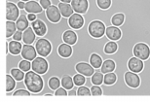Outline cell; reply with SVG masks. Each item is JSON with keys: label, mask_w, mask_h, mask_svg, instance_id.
<instances>
[{"label": "cell", "mask_w": 150, "mask_h": 102, "mask_svg": "<svg viewBox=\"0 0 150 102\" xmlns=\"http://www.w3.org/2000/svg\"><path fill=\"white\" fill-rule=\"evenodd\" d=\"M25 82L26 88L32 94H37L40 92L44 88V80L40 74L36 73L33 70H29L25 72Z\"/></svg>", "instance_id": "6da1fadb"}, {"label": "cell", "mask_w": 150, "mask_h": 102, "mask_svg": "<svg viewBox=\"0 0 150 102\" xmlns=\"http://www.w3.org/2000/svg\"><path fill=\"white\" fill-rule=\"evenodd\" d=\"M33 46L36 48L38 56H43V58H46V56H48L52 53V49H53L52 43H51L50 40H48V39L44 37H39V36H37Z\"/></svg>", "instance_id": "7a4b0ae2"}, {"label": "cell", "mask_w": 150, "mask_h": 102, "mask_svg": "<svg viewBox=\"0 0 150 102\" xmlns=\"http://www.w3.org/2000/svg\"><path fill=\"white\" fill-rule=\"evenodd\" d=\"M89 33L94 38H101L103 35H105L106 25L103 22L98 20H95L91 22L89 25Z\"/></svg>", "instance_id": "3957f363"}, {"label": "cell", "mask_w": 150, "mask_h": 102, "mask_svg": "<svg viewBox=\"0 0 150 102\" xmlns=\"http://www.w3.org/2000/svg\"><path fill=\"white\" fill-rule=\"evenodd\" d=\"M31 69L36 73L42 75L46 73L49 69V62L45 58L39 56L31 61Z\"/></svg>", "instance_id": "277c9868"}, {"label": "cell", "mask_w": 150, "mask_h": 102, "mask_svg": "<svg viewBox=\"0 0 150 102\" xmlns=\"http://www.w3.org/2000/svg\"><path fill=\"white\" fill-rule=\"evenodd\" d=\"M23 59L22 53L20 55H13L11 53H8L6 56V74H10L11 70L13 68L19 67L20 62Z\"/></svg>", "instance_id": "5b68a950"}, {"label": "cell", "mask_w": 150, "mask_h": 102, "mask_svg": "<svg viewBox=\"0 0 150 102\" xmlns=\"http://www.w3.org/2000/svg\"><path fill=\"white\" fill-rule=\"evenodd\" d=\"M134 56H137L140 59H142L143 61L149 58L150 56V48L147 44L140 42L137 43L134 48Z\"/></svg>", "instance_id": "8992f818"}, {"label": "cell", "mask_w": 150, "mask_h": 102, "mask_svg": "<svg viewBox=\"0 0 150 102\" xmlns=\"http://www.w3.org/2000/svg\"><path fill=\"white\" fill-rule=\"evenodd\" d=\"M20 11V8L18 7L16 3L6 2V19L7 20L16 22L21 15Z\"/></svg>", "instance_id": "52a82bcc"}, {"label": "cell", "mask_w": 150, "mask_h": 102, "mask_svg": "<svg viewBox=\"0 0 150 102\" xmlns=\"http://www.w3.org/2000/svg\"><path fill=\"white\" fill-rule=\"evenodd\" d=\"M125 83L132 89H137L140 86V77L139 73L133 71H128L125 74Z\"/></svg>", "instance_id": "ba28073f"}, {"label": "cell", "mask_w": 150, "mask_h": 102, "mask_svg": "<svg viewBox=\"0 0 150 102\" xmlns=\"http://www.w3.org/2000/svg\"><path fill=\"white\" fill-rule=\"evenodd\" d=\"M30 25L32 26V28H33V30L35 33H36V35L39 36V37H44V36L46 35L48 31L47 25L41 19H38L37 18L35 20L31 22Z\"/></svg>", "instance_id": "9c48e42d"}, {"label": "cell", "mask_w": 150, "mask_h": 102, "mask_svg": "<svg viewBox=\"0 0 150 102\" xmlns=\"http://www.w3.org/2000/svg\"><path fill=\"white\" fill-rule=\"evenodd\" d=\"M22 56L25 59L32 61L35 58H37V51L33 45H28V44H23V50H22Z\"/></svg>", "instance_id": "30bf717a"}, {"label": "cell", "mask_w": 150, "mask_h": 102, "mask_svg": "<svg viewBox=\"0 0 150 102\" xmlns=\"http://www.w3.org/2000/svg\"><path fill=\"white\" fill-rule=\"evenodd\" d=\"M20 13L21 15H20L19 19L16 20L17 29L21 31H25L29 26V20L28 19V13L25 11V9H22V10L20 11Z\"/></svg>", "instance_id": "8fae6325"}, {"label": "cell", "mask_w": 150, "mask_h": 102, "mask_svg": "<svg viewBox=\"0 0 150 102\" xmlns=\"http://www.w3.org/2000/svg\"><path fill=\"white\" fill-rule=\"evenodd\" d=\"M46 15L49 20L52 23H59L62 18L61 11H59L58 6H56V5L50 6L46 10Z\"/></svg>", "instance_id": "7c38bea8"}, {"label": "cell", "mask_w": 150, "mask_h": 102, "mask_svg": "<svg viewBox=\"0 0 150 102\" xmlns=\"http://www.w3.org/2000/svg\"><path fill=\"white\" fill-rule=\"evenodd\" d=\"M84 23H85V20L83 18V15L79 13H74L68 18V23L71 26V28L74 29V30L82 28L84 26Z\"/></svg>", "instance_id": "4fadbf2b"}, {"label": "cell", "mask_w": 150, "mask_h": 102, "mask_svg": "<svg viewBox=\"0 0 150 102\" xmlns=\"http://www.w3.org/2000/svg\"><path fill=\"white\" fill-rule=\"evenodd\" d=\"M76 70L78 73L83 74L84 76L86 77H92L93 74L96 72V68L92 66L91 63H88V62H78L76 64Z\"/></svg>", "instance_id": "5bb4252c"}, {"label": "cell", "mask_w": 150, "mask_h": 102, "mask_svg": "<svg viewBox=\"0 0 150 102\" xmlns=\"http://www.w3.org/2000/svg\"><path fill=\"white\" fill-rule=\"evenodd\" d=\"M128 66L131 71L136 72V73H140L144 68V63H143L142 59L137 58V56H133L129 60Z\"/></svg>", "instance_id": "9a60e30c"}, {"label": "cell", "mask_w": 150, "mask_h": 102, "mask_svg": "<svg viewBox=\"0 0 150 102\" xmlns=\"http://www.w3.org/2000/svg\"><path fill=\"white\" fill-rule=\"evenodd\" d=\"M71 5L75 13L85 14L89 9V0H72Z\"/></svg>", "instance_id": "2e32d148"}, {"label": "cell", "mask_w": 150, "mask_h": 102, "mask_svg": "<svg viewBox=\"0 0 150 102\" xmlns=\"http://www.w3.org/2000/svg\"><path fill=\"white\" fill-rule=\"evenodd\" d=\"M36 37H37V35L34 32L32 26L29 25L23 33V43L32 45L35 42V40H36Z\"/></svg>", "instance_id": "e0dca14e"}, {"label": "cell", "mask_w": 150, "mask_h": 102, "mask_svg": "<svg viewBox=\"0 0 150 102\" xmlns=\"http://www.w3.org/2000/svg\"><path fill=\"white\" fill-rule=\"evenodd\" d=\"M25 11L28 13H33V14H40L44 11L43 7L40 3H38L36 0H30V1L25 2Z\"/></svg>", "instance_id": "ac0fdd59"}, {"label": "cell", "mask_w": 150, "mask_h": 102, "mask_svg": "<svg viewBox=\"0 0 150 102\" xmlns=\"http://www.w3.org/2000/svg\"><path fill=\"white\" fill-rule=\"evenodd\" d=\"M105 34L107 37L112 41H118L119 39L122 37L121 29H120L118 26H115V25H110L108 27H106Z\"/></svg>", "instance_id": "d6986e66"}, {"label": "cell", "mask_w": 150, "mask_h": 102, "mask_svg": "<svg viewBox=\"0 0 150 102\" xmlns=\"http://www.w3.org/2000/svg\"><path fill=\"white\" fill-rule=\"evenodd\" d=\"M62 39H64V43H67L73 46L74 44L77 43L78 41V36L76 34V32L74 31V29H68V30L64 31V34H62Z\"/></svg>", "instance_id": "ffe728a7"}, {"label": "cell", "mask_w": 150, "mask_h": 102, "mask_svg": "<svg viewBox=\"0 0 150 102\" xmlns=\"http://www.w3.org/2000/svg\"><path fill=\"white\" fill-rule=\"evenodd\" d=\"M59 55L62 56V58H70L73 53V48L71 45L67 44V43H62L59 46Z\"/></svg>", "instance_id": "44dd1931"}, {"label": "cell", "mask_w": 150, "mask_h": 102, "mask_svg": "<svg viewBox=\"0 0 150 102\" xmlns=\"http://www.w3.org/2000/svg\"><path fill=\"white\" fill-rule=\"evenodd\" d=\"M58 7L61 11V13L62 15V17H65V18H69L71 15H73L75 12L73 10V7L72 5L69 4V3H64V2H61L58 5Z\"/></svg>", "instance_id": "7402d4cb"}, {"label": "cell", "mask_w": 150, "mask_h": 102, "mask_svg": "<svg viewBox=\"0 0 150 102\" xmlns=\"http://www.w3.org/2000/svg\"><path fill=\"white\" fill-rule=\"evenodd\" d=\"M9 43V53H13V55H20L22 53L23 50V43L21 41H16V40H12Z\"/></svg>", "instance_id": "603a6c76"}, {"label": "cell", "mask_w": 150, "mask_h": 102, "mask_svg": "<svg viewBox=\"0 0 150 102\" xmlns=\"http://www.w3.org/2000/svg\"><path fill=\"white\" fill-rule=\"evenodd\" d=\"M116 68V63L113 59H106V60H103V65L100 67V71L103 72V74L109 73V72H114Z\"/></svg>", "instance_id": "cb8c5ba5"}, {"label": "cell", "mask_w": 150, "mask_h": 102, "mask_svg": "<svg viewBox=\"0 0 150 102\" xmlns=\"http://www.w3.org/2000/svg\"><path fill=\"white\" fill-rule=\"evenodd\" d=\"M93 85H97V86H101L103 84L104 81V74L100 71V68L96 69V72L93 74V76L91 77Z\"/></svg>", "instance_id": "d4e9b609"}, {"label": "cell", "mask_w": 150, "mask_h": 102, "mask_svg": "<svg viewBox=\"0 0 150 102\" xmlns=\"http://www.w3.org/2000/svg\"><path fill=\"white\" fill-rule=\"evenodd\" d=\"M103 58L100 55H98V53H92L91 56H90V63L96 69L100 68L101 65H103Z\"/></svg>", "instance_id": "484cf974"}, {"label": "cell", "mask_w": 150, "mask_h": 102, "mask_svg": "<svg viewBox=\"0 0 150 102\" xmlns=\"http://www.w3.org/2000/svg\"><path fill=\"white\" fill-rule=\"evenodd\" d=\"M117 50H118V44H117L116 41L110 40L104 46V53H107V55H113L117 52Z\"/></svg>", "instance_id": "4316f807"}, {"label": "cell", "mask_w": 150, "mask_h": 102, "mask_svg": "<svg viewBox=\"0 0 150 102\" xmlns=\"http://www.w3.org/2000/svg\"><path fill=\"white\" fill-rule=\"evenodd\" d=\"M74 86H75V84H74L72 76H70V75H64V76L62 78V87H64L67 91L71 89Z\"/></svg>", "instance_id": "83f0119b"}, {"label": "cell", "mask_w": 150, "mask_h": 102, "mask_svg": "<svg viewBox=\"0 0 150 102\" xmlns=\"http://www.w3.org/2000/svg\"><path fill=\"white\" fill-rule=\"evenodd\" d=\"M17 85V81L11 74H6V92L13 91Z\"/></svg>", "instance_id": "f1b7e54d"}, {"label": "cell", "mask_w": 150, "mask_h": 102, "mask_svg": "<svg viewBox=\"0 0 150 102\" xmlns=\"http://www.w3.org/2000/svg\"><path fill=\"white\" fill-rule=\"evenodd\" d=\"M17 30V25L15 22H13V20H7V23H6V38L12 37Z\"/></svg>", "instance_id": "f546056e"}, {"label": "cell", "mask_w": 150, "mask_h": 102, "mask_svg": "<svg viewBox=\"0 0 150 102\" xmlns=\"http://www.w3.org/2000/svg\"><path fill=\"white\" fill-rule=\"evenodd\" d=\"M31 91H29L28 89H21L18 91H13L10 92H6L7 96H31Z\"/></svg>", "instance_id": "4dcf8cb0"}, {"label": "cell", "mask_w": 150, "mask_h": 102, "mask_svg": "<svg viewBox=\"0 0 150 102\" xmlns=\"http://www.w3.org/2000/svg\"><path fill=\"white\" fill-rule=\"evenodd\" d=\"M124 22H125V15L122 14V13L115 14L111 19L112 25L118 26V27L119 26H121L123 23H124Z\"/></svg>", "instance_id": "1f68e13d"}, {"label": "cell", "mask_w": 150, "mask_h": 102, "mask_svg": "<svg viewBox=\"0 0 150 102\" xmlns=\"http://www.w3.org/2000/svg\"><path fill=\"white\" fill-rule=\"evenodd\" d=\"M10 74L14 77V79L16 81L25 80V72H23L22 69H20L19 67L12 69Z\"/></svg>", "instance_id": "d6a6232c"}, {"label": "cell", "mask_w": 150, "mask_h": 102, "mask_svg": "<svg viewBox=\"0 0 150 102\" xmlns=\"http://www.w3.org/2000/svg\"><path fill=\"white\" fill-rule=\"evenodd\" d=\"M117 81V75L115 72H109V73L104 74V81L103 84L105 85H114Z\"/></svg>", "instance_id": "836d02e7"}, {"label": "cell", "mask_w": 150, "mask_h": 102, "mask_svg": "<svg viewBox=\"0 0 150 102\" xmlns=\"http://www.w3.org/2000/svg\"><path fill=\"white\" fill-rule=\"evenodd\" d=\"M49 86L53 91H56L57 89L62 86V79H59V78L57 77V76L51 77L50 80H49Z\"/></svg>", "instance_id": "e575fe53"}, {"label": "cell", "mask_w": 150, "mask_h": 102, "mask_svg": "<svg viewBox=\"0 0 150 102\" xmlns=\"http://www.w3.org/2000/svg\"><path fill=\"white\" fill-rule=\"evenodd\" d=\"M73 81H74V84L78 87L80 86H84L86 84V81H87V77L84 76L83 74L81 73H78L76 75L73 76Z\"/></svg>", "instance_id": "d590c367"}, {"label": "cell", "mask_w": 150, "mask_h": 102, "mask_svg": "<svg viewBox=\"0 0 150 102\" xmlns=\"http://www.w3.org/2000/svg\"><path fill=\"white\" fill-rule=\"evenodd\" d=\"M77 95L78 96H91L92 95L91 89H90V88H88V87H86L85 85L80 86L79 88H78Z\"/></svg>", "instance_id": "8d00e7d4"}, {"label": "cell", "mask_w": 150, "mask_h": 102, "mask_svg": "<svg viewBox=\"0 0 150 102\" xmlns=\"http://www.w3.org/2000/svg\"><path fill=\"white\" fill-rule=\"evenodd\" d=\"M97 4L101 10H107L111 7L112 0H97Z\"/></svg>", "instance_id": "74e56055"}, {"label": "cell", "mask_w": 150, "mask_h": 102, "mask_svg": "<svg viewBox=\"0 0 150 102\" xmlns=\"http://www.w3.org/2000/svg\"><path fill=\"white\" fill-rule=\"evenodd\" d=\"M91 92H92V96H101L103 94V89H101L100 86H97V85H93L91 88Z\"/></svg>", "instance_id": "f35d334b"}, {"label": "cell", "mask_w": 150, "mask_h": 102, "mask_svg": "<svg viewBox=\"0 0 150 102\" xmlns=\"http://www.w3.org/2000/svg\"><path fill=\"white\" fill-rule=\"evenodd\" d=\"M19 68L22 69L23 72H28L31 69V63H30V60H28V59H25L23 58L22 61L20 62L19 64Z\"/></svg>", "instance_id": "ab89813d"}, {"label": "cell", "mask_w": 150, "mask_h": 102, "mask_svg": "<svg viewBox=\"0 0 150 102\" xmlns=\"http://www.w3.org/2000/svg\"><path fill=\"white\" fill-rule=\"evenodd\" d=\"M55 96H68L67 89H64V87H59L55 91Z\"/></svg>", "instance_id": "60d3db41"}, {"label": "cell", "mask_w": 150, "mask_h": 102, "mask_svg": "<svg viewBox=\"0 0 150 102\" xmlns=\"http://www.w3.org/2000/svg\"><path fill=\"white\" fill-rule=\"evenodd\" d=\"M39 3L41 4V6L43 7L44 10H47L50 6H52V1L51 0H39Z\"/></svg>", "instance_id": "b9f144b4"}, {"label": "cell", "mask_w": 150, "mask_h": 102, "mask_svg": "<svg viewBox=\"0 0 150 102\" xmlns=\"http://www.w3.org/2000/svg\"><path fill=\"white\" fill-rule=\"evenodd\" d=\"M23 31L17 30L15 32V34L12 36V38H13V40H16V41H23Z\"/></svg>", "instance_id": "7bdbcfd3"}, {"label": "cell", "mask_w": 150, "mask_h": 102, "mask_svg": "<svg viewBox=\"0 0 150 102\" xmlns=\"http://www.w3.org/2000/svg\"><path fill=\"white\" fill-rule=\"evenodd\" d=\"M78 88H79V87L75 85L72 89H69V91H68V96H77V91H78Z\"/></svg>", "instance_id": "ee69618b"}, {"label": "cell", "mask_w": 150, "mask_h": 102, "mask_svg": "<svg viewBox=\"0 0 150 102\" xmlns=\"http://www.w3.org/2000/svg\"><path fill=\"white\" fill-rule=\"evenodd\" d=\"M28 19L29 20V22H33V20H35L37 19V15L36 14H33V13H28Z\"/></svg>", "instance_id": "f6af8a7d"}, {"label": "cell", "mask_w": 150, "mask_h": 102, "mask_svg": "<svg viewBox=\"0 0 150 102\" xmlns=\"http://www.w3.org/2000/svg\"><path fill=\"white\" fill-rule=\"evenodd\" d=\"M18 7L20 8V10H22V9H25V2H23V1H22V0H21V1L18 3Z\"/></svg>", "instance_id": "bcb514c9"}, {"label": "cell", "mask_w": 150, "mask_h": 102, "mask_svg": "<svg viewBox=\"0 0 150 102\" xmlns=\"http://www.w3.org/2000/svg\"><path fill=\"white\" fill-rule=\"evenodd\" d=\"M21 1V0H7V2H13V3H16V4H18Z\"/></svg>", "instance_id": "7dc6e473"}, {"label": "cell", "mask_w": 150, "mask_h": 102, "mask_svg": "<svg viewBox=\"0 0 150 102\" xmlns=\"http://www.w3.org/2000/svg\"><path fill=\"white\" fill-rule=\"evenodd\" d=\"M72 0H61V2H64V3H71Z\"/></svg>", "instance_id": "c3c4849f"}, {"label": "cell", "mask_w": 150, "mask_h": 102, "mask_svg": "<svg viewBox=\"0 0 150 102\" xmlns=\"http://www.w3.org/2000/svg\"><path fill=\"white\" fill-rule=\"evenodd\" d=\"M22 1H23V2H28V1H30V0H22Z\"/></svg>", "instance_id": "681fc988"}]
</instances>
